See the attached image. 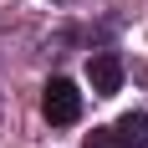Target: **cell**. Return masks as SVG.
I'll return each instance as SVG.
<instances>
[{"mask_svg": "<svg viewBox=\"0 0 148 148\" xmlns=\"http://www.w3.org/2000/svg\"><path fill=\"white\" fill-rule=\"evenodd\" d=\"M112 133H118L128 148H148V112H123Z\"/></svg>", "mask_w": 148, "mask_h": 148, "instance_id": "3957f363", "label": "cell"}, {"mask_svg": "<svg viewBox=\"0 0 148 148\" xmlns=\"http://www.w3.org/2000/svg\"><path fill=\"white\" fill-rule=\"evenodd\" d=\"M41 112L51 128H72L77 118H82V92H77V82H66V77H51L41 92Z\"/></svg>", "mask_w": 148, "mask_h": 148, "instance_id": "6da1fadb", "label": "cell"}, {"mask_svg": "<svg viewBox=\"0 0 148 148\" xmlns=\"http://www.w3.org/2000/svg\"><path fill=\"white\" fill-rule=\"evenodd\" d=\"M87 82L97 97H112V92L123 87V61L112 56V51H92L87 56Z\"/></svg>", "mask_w": 148, "mask_h": 148, "instance_id": "7a4b0ae2", "label": "cell"}, {"mask_svg": "<svg viewBox=\"0 0 148 148\" xmlns=\"http://www.w3.org/2000/svg\"><path fill=\"white\" fill-rule=\"evenodd\" d=\"M82 148H128V143H123V138L112 133V128H92V133H87V143H82Z\"/></svg>", "mask_w": 148, "mask_h": 148, "instance_id": "277c9868", "label": "cell"}]
</instances>
